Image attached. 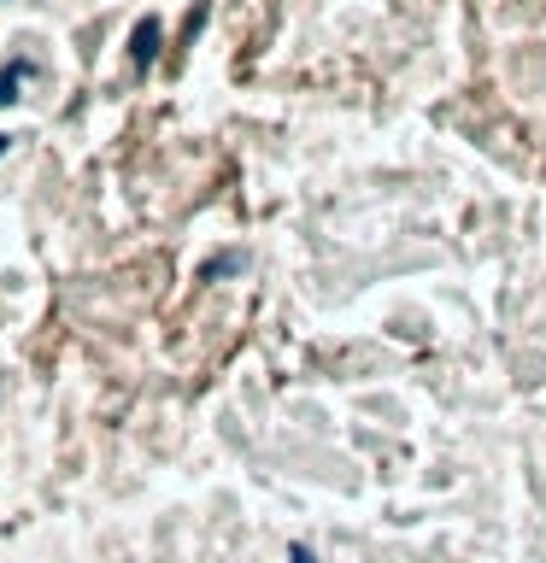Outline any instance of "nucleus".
I'll return each mask as SVG.
<instances>
[{
    "label": "nucleus",
    "instance_id": "obj_1",
    "mask_svg": "<svg viewBox=\"0 0 546 563\" xmlns=\"http://www.w3.org/2000/svg\"><path fill=\"white\" fill-rule=\"evenodd\" d=\"M159 47H165V24H159V12L135 18V30H130V65H135V77H147V71L159 65Z\"/></svg>",
    "mask_w": 546,
    "mask_h": 563
},
{
    "label": "nucleus",
    "instance_id": "obj_2",
    "mask_svg": "<svg viewBox=\"0 0 546 563\" xmlns=\"http://www.w3.org/2000/svg\"><path fill=\"white\" fill-rule=\"evenodd\" d=\"M30 59H6V65H0V106H12V100H18V89H24V77H30Z\"/></svg>",
    "mask_w": 546,
    "mask_h": 563
},
{
    "label": "nucleus",
    "instance_id": "obj_3",
    "mask_svg": "<svg viewBox=\"0 0 546 563\" xmlns=\"http://www.w3.org/2000/svg\"><path fill=\"white\" fill-rule=\"evenodd\" d=\"M241 270H247V253H218L212 265H206V277L223 282V277H241Z\"/></svg>",
    "mask_w": 546,
    "mask_h": 563
},
{
    "label": "nucleus",
    "instance_id": "obj_5",
    "mask_svg": "<svg viewBox=\"0 0 546 563\" xmlns=\"http://www.w3.org/2000/svg\"><path fill=\"white\" fill-rule=\"evenodd\" d=\"M6 147H12V135H0V153H6Z\"/></svg>",
    "mask_w": 546,
    "mask_h": 563
},
{
    "label": "nucleus",
    "instance_id": "obj_4",
    "mask_svg": "<svg viewBox=\"0 0 546 563\" xmlns=\"http://www.w3.org/2000/svg\"><path fill=\"white\" fill-rule=\"evenodd\" d=\"M206 12H212V6H206V0H194V12H189V24H182V47H194V35H200V30H206Z\"/></svg>",
    "mask_w": 546,
    "mask_h": 563
}]
</instances>
